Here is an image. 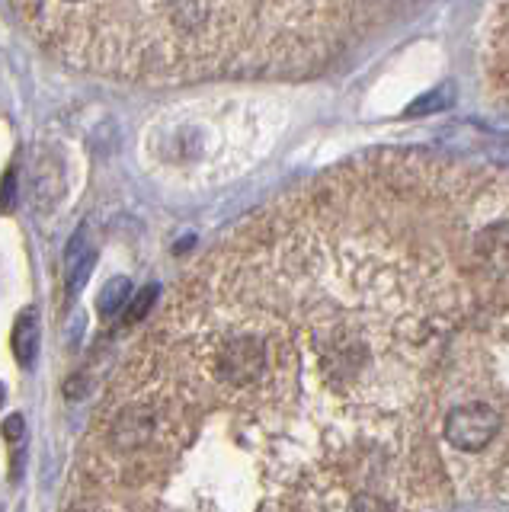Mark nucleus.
<instances>
[{
    "mask_svg": "<svg viewBox=\"0 0 509 512\" xmlns=\"http://www.w3.org/2000/svg\"><path fill=\"white\" fill-rule=\"evenodd\" d=\"M129 295H132V282L129 279H109L106 282V288L100 292V298H97V311H100V317H116L122 308H125V301H129Z\"/></svg>",
    "mask_w": 509,
    "mask_h": 512,
    "instance_id": "6",
    "label": "nucleus"
},
{
    "mask_svg": "<svg viewBox=\"0 0 509 512\" xmlns=\"http://www.w3.org/2000/svg\"><path fill=\"white\" fill-rule=\"evenodd\" d=\"M45 52L129 84L298 77L340 52L359 0H10Z\"/></svg>",
    "mask_w": 509,
    "mask_h": 512,
    "instance_id": "2",
    "label": "nucleus"
},
{
    "mask_svg": "<svg viewBox=\"0 0 509 512\" xmlns=\"http://www.w3.org/2000/svg\"><path fill=\"white\" fill-rule=\"evenodd\" d=\"M74 477L103 512L509 509V170L375 151L148 320Z\"/></svg>",
    "mask_w": 509,
    "mask_h": 512,
    "instance_id": "1",
    "label": "nucleus"
},
{
    "mask_svg": "<svg viewBox=\"0 0 509 512\" xmlns=\"http://www.w3.org/2000/svg\"><path fill=\"white\" fill-rule=\"evenodd\" d=\"M13 356L23 368H33L39 356V311L26 308L17 317V327H13Z\"/></svg>",
    "mask_w": 509,
    "mask_h": 512,
    "instance_id": "4",
    "label": "nucleus"
},
{
    "mask_svg": "<svg viewBox=\"0 0 509 512\" xmlns=\"http://www.w3.org/2000/svg\"><path fill=\"white\" fill-rule=\"evenodd\" d=\"M4 439L7 442H17V439H23V432H26V420H23V413H13V416H7L4 420Z\"/></svg>",
    "mask_w": 509,
    "mask_h": 512,
    "instance_id": "8",
    "label": "nucleus"
},
{
    "mask_svg": "<svg viewBox=\"0 0 509 512\" xmlns=\"http://www.w3.org/2000/svg\"><path fill=\"white\" fill-rule=\"evenodd\" d=\"M90 269H93V250L84 244L81 237H77L71 244V250H68V295L71 298L84 288Z\"/></svg>",
    "mask_w": 509,
    "mask_h": 512,
    "instance_id": "5",
    "label": "nucleus"
},
{
    "mask_svg": "<svg viewBox=\"0 0 509 512\" xmlns=\"http://www.w3.org/2000/svg\"><path fill=\"white\" fill-rule=\"evenodd\" d=\"M0 404H4V384H0Z\"/></svg>",
    "mask_w": 509,
    "mask_h": 512,
    "instance_id": "9",
    "label": "nucleus"
},
{
    "mask_svg": "<svg viewBox=\"0 0 509 512\" xmlns=\"http://www.w3.org/2000/svg\"><path fill=\"white\" fill-rule=\"evenodd\" d=\"M154 301H157V285L141 288V292L135 295V301L129 304V311H125V320H129V324H145V320L151 317Z\"/></svg>",
    "mask_w": 509,
    "mask_h": 512,
    "instance_id": "7",
    "label": "nucleus"
},
{
    "mask_svg": "<svg viewBox=\"0 0 509 512\" xmlns=\"http://www.w3.org/2000/svg\"><path fill=\"white\" fill-rule=\"evenodd\" d=\"M484 80L493 100L509 109V0H493L481 42Z\"/></svg>",
    "mask_w": 509,
    "mask_h": 512,
    "instance_id": "3",
    "label": "nucleus"
}]
</instances>
